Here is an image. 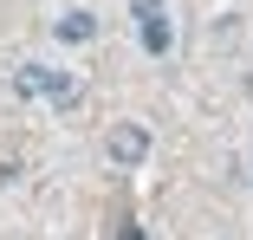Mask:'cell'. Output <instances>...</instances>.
<instances>
[{"label":"cell","instance_id":"5b68a950","mask_svg":"<svg viewBox=\"0 0 253 240\" xmlns=\"http://www.w3.org/2000/svg\"><path fill=\"white\" fill-rule=\"evenodd\" d=\"M117 240H143V227H136V221H124V227H117Z\"/></svg>","mask_w":253,"mask_h":240},{"label":"cell","instance_id":"6da1fadb","mask_svg":"<svg viewBox=\"0 0 253 240\" xmlns=\"http://www.w3.org/2000/svg\"><path fill=\"white\" fill-rule=\"evenodd\" d=\"M13 98H39V104H52V111H65V104H78L84 98V78H72V72H59V65H13Z\"/></svg>","mask_w":253,"mask_h":240},{"label":"cell","instance_id":"3957f363","mask_svg":"<svg viewBox=\"0 0 253 240\" xmlns=\"http://www.w3.org/2000/svg\"><path fill=\"white\" fill-rule=\"evenodd\" d=\"M104 150H111L117 169H143V156H149V130H143V123H117Z\"/></svg>","mask_w":253,"mask_h":240},{"label":"cell","instance_id":"7a4b0ae2","mask_svg":"<svg viewBox=\"0 0 253 240\" xmlns=\"http://www.w3.org/2000/svg\"><path fill=\"white\" fill-rule=\"evenodd\" d=\"M136 26H143V52H149V59H163L169 45H175V33H169V13H163V0H136Z\"/></svg>","mask_w":253,"mask_h":240},{"label":"cell","instance_id":"277c9868","mask_svg":"<svg viewBox=\"0 0 253 240\" xmlns=\"http://www.w3.org/2000/svg\"><path fill=\"white\" fill-rule=\"evenodd\" d=\"M91 33H97V20H91V13H65V20H59V39H65V45H84Z\"/></svg>","mask_w":253,"mask_h":240}]
</instances>
